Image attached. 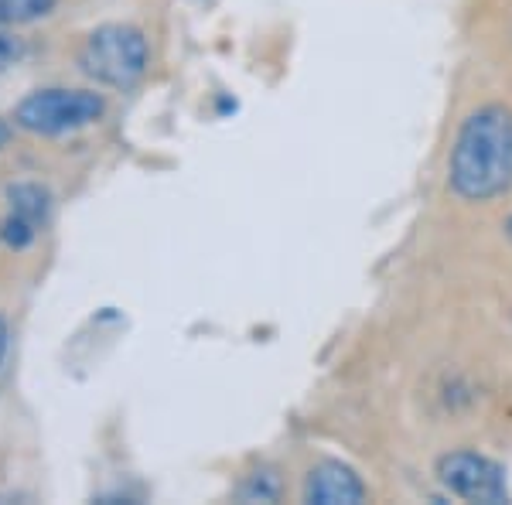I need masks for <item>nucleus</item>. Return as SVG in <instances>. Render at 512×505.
I'll use <instances>...</instances> for the list:
<instances>
[{"mask_svg": "<svg viewBox=\"0 0 512 505\" xmlns=\"http://www.w3.org/2000/svg\"><path fill=\"white\" fill-rule=\"evenodd\" d=\"M7 137H11V134H7V127H4V123H0V147L7 144Z\"/></svg>", "mask_w": 512, "mask_h": 505, "instance_id": "10", "label": "nucleus"}, {"mask_svg": "<svg viewBox=\"0 0 512 505\" xmlns=\"http://www.w3.org/2000/svg\"><path fill=\"white\" fill-rule=\"evenodd\" d=\"M55 0H0V28L14 24H31L45 14H52Z\"/></svg>", "mask_w": 512, "mask_h": 505, "instance_id": "7", "label": "nucleus"}, {"mask_svg": "<svg viewBox=\"0 0 512 505\" xmlns=\"http://www.w3.org/2000/svg\"><path fill=\"white\" fill-rule=\"evenodd\" d=\"M4 352H7V328H4V321H0V359H4Z\"/></svg>", "mask_w": 512, "mask_h": 505, "instance_id": "9", "label": "nucleus"}, {"mask_svg": "<svg viewBox=\"0 0 512 505\" xmlns=\"http://www.w3.org/2000/svg\"><path fill=\"white\" fill-rule=\"evenodd\" d=\"M151 65V45L134 24H103L79 48V69L99 86L130 89Z\"/></svg>", "mask_w": 512, "mask_h": 505, "instance_id": "2", "label": "nucleus"}, {"mask_svg": "<svg viewBox=\"0 0 512 505\" xmlns=\"http://www.w3.org/2000/svg\"><path fill=\"white\" fill-rule=\"evenodd\" d=\"M434 475H437V482L444 485V492H451L454 499H461V502H482V505L509 502L506 468L482 451L441 454Z\"/></svg>", "mask_w": 512, "mask_h": 505, "instance_id": "4", "label": "nucleus"}, {"mask_svg": "<svg viewBox=\"0 0 512 505\" xmlns=\"http://www.w3.org/2000/svg\"><path fill=\"white\" fill-rule=\"evenodd\" d=\"M106 99L93 89H38L28 99H21L14 110V123L28 134L62 137L86 130L103 120Z\"/></svg>", "mask_w": 512, "mask_h": 505, "instance_id": "3", "label": "nucleus"}, {"mask_svg": "<svg viewBox=\"0 0 512 505\" xmlns=\"http://www.w3.org/2000/svg\"><path fill=\"white\" fill-rule=\"evenodd\" d=\"M369 499V488L359 471L345 461H318L304 482V502L311 505H362Z\"/></svg>", "mask_w": 512, "mask_h": 505, "instance_id": "5", "label": "nucleus"}, {"mask_svg": "<svg viewBox=\"0 0 512 505\" xmlns=\"http://www.w3.org/2000/svg\"><path fill=\"white\" fill-rule=\"evenodd\" d=\"M11 215H7L4 239L11 246H28L48 222V192L41 185H14L11 192Z\"/></svg>", "mask_w": 512, "mask_h": 505, "instance_id": "6", "label": "nucleus"}, {"mask_svg": "<svg viewBox=\"0 0 512 505\" xmlns=\"http://www.w3.org/2000/svg\"><path fill=\"white\" fill-rule=\"evenodd\" d=\"M502 229H506V236L512 239V215H509V219H506V226H502Z\"/></svg>", "mask_w": 512, "mask_h": 505, "instance_id": "11", "label": "nucleus"}, {"mask_svg": "<svg viewBox=\"0 0 512 505\" xmlns=\"http://www.w3.org/2000/svg\"><path fill=\"white\" fill-rule=\"evenodd\" d=\"M448 185L461 202H495L512 192V110L485 103L461 120L448 154Z\"/></svg>", "mask_w": 512, "mask_h": 505, "instance_id": "1", "label": "nucleus"}, {"mask_svg": "<svg viewBox=\"0 0 512 505\" xmlns=\"http://www.w3.org/2000/svg\"><path fill=\"white\" fill-rule=\"evenodd\" d=\"M24 55V41L18 35H11L7 28H0V72L18 65Z\"/></svg>", "mask_w": 512, "mask_h": 505, "instance_id": "8", "label": "nucleus"}]
</instances>
